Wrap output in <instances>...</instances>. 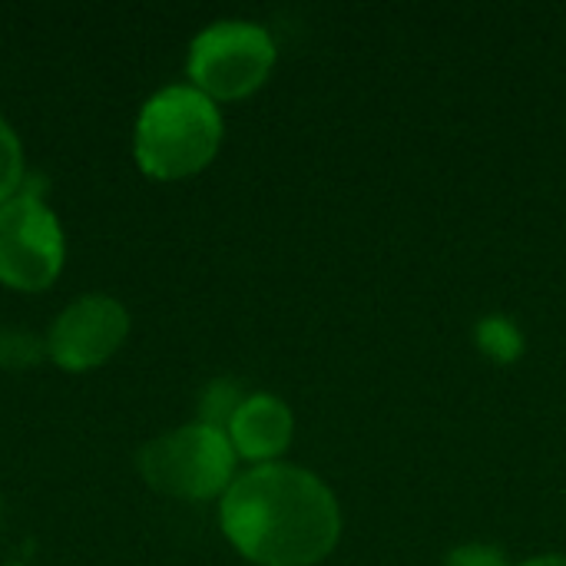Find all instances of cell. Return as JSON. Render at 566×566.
<instances>
[{"instance_id":"11","label":"cell","mask_w":566,"mask_h":566,"mask_svg":"<svg viewBox=\"0 0 566 566\" xmlns=\"http://www.w3.org/2000/svg\"><path fill=\"white\" fill-rule=\"evenodd\" d=\"M40 358V342L27 332H3L0 335V365L3 368H27Z\"/></svg>"},{"instance_id":"10","label":"cell","mask_w":566,"mask_h":566,"mask_svg":"<svg viewBox=\"0 0 566 566\" xmlns=\"http://www.w3.org/2000/svg\"><path fill=\"white\" fill-rule=\"evenodd\" d=\"M242 401L245 398H239V388L232 381L209 385V391L202 398V421L199 424H209V428H219V431H222V424L229 428V421H232V415L239 411Z\"/></svg>"},{"instance_id":"3","label":"cell","mask_w":566,"mask_h":566,"mask_svg":"<svg viewBox=\"0 0 566 566\" xmlns=\"http://www.w3.org/2000/svg\"><path fill=\"white\" fill-rule=\"evenodd\" d=\"M235 448L226 431L189 424L149 441L139 454V471L149 488L182 501H209L229 491Z\"/></svg>"},{"instance_id":"8","label":"cell","mask_w":566,"mask_h":566,"mask_svg":"<svg viewBox=\"0 0 566 566\" xmlns=\"http://www.w3.org/2000/svg\"><path fill=\"white\" fill-rule=\"evenodd\" d=\"M478 345L484 355H491L497 361H514L524 352V338H521L517 325L507 322L504 315H491L478 325Z\"/></svg>"},{"instance_id":"13","label":"cell","mask_w":566,"mask_h":566,"mask_svg":"<svg viewBox=\"0 0 566 566\" xmlns=\"http://www.w3.org/2000/svg\"><path fill=\"white\" fill-rule=\"evenodd\" d=\"M521 566H566V557H537V560H527V564H521Z\"/></svg>"},{"instance_id":"6","label":"cell","mask_w":566,"mask_h":566,"mask_svg":"<svg viewBox=\"0 0 566 566\" xmlns=\"http://www.w3.org/2000/svg\"><path fill=\"white\" fill-rule=\"evenodd\" d=\"M126 332L129 315L116 298L86 295L60 312L50 328L46 352L66 371H90L123 345Z\"/></svg>"},{"instance_id":"1","label":"cell","mask_w":566,"mask_h":566,"mask_svg":"<svg viewBox=\"0 0 566 566\" xmlns=\"http://www.w3.org/2000/svg\"><path fill=\"white\" fill-rule=\"evenodd\" d=\"M222 531L252 564L312 566L335 551L342 514L335 494L312 471L262 464L229 484Z\"/></svg>"},{"instance_id":"2","label":"cell","mask_w":566,"mask_h":566,"mask_svg":"<svg viewBox=\"0 0 566 566\" xmlns=\"http://www.w3.org/2000/svg\"><path fill=\"white\" fill-rule=\"evenodd\" d=\"M222 143V116L196 86H166L136 123V163L153 179H182L209 166Z\"/></svg>"},{"instance_id":"12","label":"cell","mask_w":566,"mask_h":566,"mask_svg":"<svg viewBox=\"0 0 566 566\" xmlns=\"http://www.w3.org/2000/svg\"><path fill=\"white\" fill-rule=\"evenodd\" d=\"M444 566H507L504 554L497 547L488 544H464L458 551H451L448 564Z\"/></svg>"},{"instance_id":"5","label":"cell","mask_w":566,"mask_h":566,"mask_svg":"<svg viewBox=\"0 0 566 566\" xmlns=\"http://www.w3.org/2000/svg\"><path fill=\"white\" fill-rule=\"evenodd\" d=\"M63 265V232L36 192L0 206V282L20 292L46 289Z\"/></svg>"},{"instance_id":"9","label":"cell","mask_w":566,"mask_h":566,"mask_svg":"<svg viewBox=\"0 0 566 566\" xmlns=\"http://www.w3.org/2000/svg\"><path fill=\"white\" fill-rule=\"evenodd\" d=\"M20 179H23V153L17 133L0 119V206L17 196Z\"/></svg>"},{"instance_id":"7","label":"cell","mask_w":566,"mask_h":566,"mask_svg":"<svg viewBox=\"0 0 566 566\" xmlns=\"http://www.w3.org/2000/svg\"><path fill=\"white\" fill-rule=\"evenodd\" d=\"M229 441L245 461H272L292 441V411L275 395H249L229 421Z\"/></svg>"},{"instance_id":"4","label":"cell","mask_w":566,"mask_h":566,"mask_svg":"<svg viewBox=\"0 0 566 566\" xmlns=\"http://www.w3.org/2000/svg\"><path fill=\"white\" fill-rule=\"evenodd\" d=\"M275 66V43L259 23L219 20L189 50V76L209 99H242L255 93Z\"/></svg>"}]
</instances>
